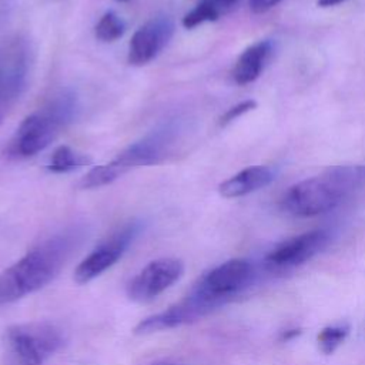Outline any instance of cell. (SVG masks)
Wrapping results in <instances>:
<instances>
[{
  "instance_id": "21",
  "label": "cell",
  "mask_w": 365,
  "mask_h": 365,
  "mask_svg": "<svg viewBox=\"0 0 365 365\" xmlns=\"http://www.w3.org/2000/svg\"><path fill=\"white\" fill-rule=\"evenodd\" d=\"M301 334V329H287V331H284L282 332V339H291V338H294V336H297V335H299Z\"/></svg>"
},
{
  "instance_id": "2",
  "label": "cell",
  "mask_w": 365,
  "mask_h": 365,
  "mask_svg": "<svg viewBox=\"0 0 365 365\" xmlns=\"http://www.w3.org/2000/svg\"><path fill=\"white\" fill-rule=\"evenodd\" d=\"M77 111L76 94L71 90L58 91L20 123L9 145L10 154L16 158H27L41 153L74 121Z\"/></svg>"
},
{
  "instance_id": "8",
  "label": "cell",
  "mask_w": 365,
  "mask_h": 365,
  "mask_svg": "<svg viewBox=\"0 0 365 365\" xmlns=\"http://www.w3.org/2000/svg\"><path fill=\"white\" fill-rule=\"evenodd\" d=\"M141 224L133 221L110 235L98 244L76 268L74 281L77 284H87L111 268L127 251L130 244L138 235Z\"/></svg>"
},
{
  "instance_id": "20",
  "label": "cell",
  "mask_w": 365,
  "mask_h": 365,
  "mask_svg": "<svg viewBox=\"0 0 365 365\" xmlns=\"http://www.w3.org/2000/svg\"><path fill=\"white\" fill-rule=\"evenodd\" d=\"M212 4H215L220 10H222V9H227V7H231V6H234L238 0H210Z\"/></svg>"
},
{
  "instance_id": "22",
  "label": "cell",
  "mask_w": 365,
  "mask_h": 365,
  "mask_svg": "<svg viewBox=\"0 0 365 365\" xmlns=\"http://www.w3.org/2000/svg\"><path fill=\"white\" fill-rule=\"evenodd\" d=\"M346 0H318V6L321 7H329V6H336V4H341Z\"/></svg>"
},
{
  "instance_id": "5",
  "label": "cell",
  "mask_w": 365,
  "mask_h": 365,
  "mask_svg": "<svg viewBox=\"0 0 365 365\" xmlns=\"http://www.w3.org/2000/svg\"><path fill=\"white\" fill-rule=\"evenodd\" d=\"M7 344L17 365H43L60 349L63 335L48 322H30L11 327Z\"/></svg>"
},
{
  "instance_id": "1",
  "label": "cell",
  "mask_w": 365,
  "mask_h": 365,
  "mask_svg": "<svg viewBox=\"0 0 365 365\" xmlns=\"http://www.w3.org/2000/svg\"><path fill=\"white\" fill-rule=\"evenodd\" d=\"M76 234L66 232L38 244L0 274V305L16 302L51 282L76 247Z\"/></svg>"
},
{
  "instance_id": "9",
  "label": "cell",
  "mask_w": 365,
  "mask_h": 365,
  "mask_svg": "<svg viewBox=\"0 0 365 365\" xmlns=\"http://www.w3.org/2000/svg\"><path fill=\"white\" fill-rule=\"evenodd\" d=\"M184 264L177 258H160L148 262L127 285V295L135 302H148L177 282Z\"/></svg>"
},
{
  "instance_id": "12",
  "label": "cell",
  "mask_w": 365,
  "mask_h": 365,
  "mask_svg": "<svg viewBox=\"0 0 365 365\" xmlns=\"http://www.w3.org/2000/svg\"><path fill=\"white\" fill-rule=\"evenodd\" d=\"M277 171L269 165H254L241 170L218 185V191L225 198H237L261 190L275 180Z\"/></svg>"
},
{
  "instance_id": "16",
  "label": "cell",
  "mask_w": 365,
  "mask_h": 365,
  "mask_svg": "<svg viewBox=\"0 0 365 365\" xmlns=\"http://www.w3.org/2000/svg\"><path fill=\"white\" fill-rule=\"evenodd\" d=\"M220 13L221 10L215 4L210 0H202L182 17L181 23L185 29H194L202 23L215 21L220 17Z\"/></svg>"
},
{
  "instance_id": "4",
  "label": "cell",
  "mask_w": 365,
  "mask_h": 365,
  "mask_svg": "<svg viewBox=\"0 0 365 365\" xmlns=\"http://www.w3.org/2000/svg\"><path fill=\"white\" fill-rule=\"evenodd\" d=\"M348 191L328 171L291 185L282 195V208L297 217H312L335 208Z\"/></svg>"
},
{
  "instance_id": "18",
  "label": "cell",
  "mask_w": 365,
  "mask_h": 365,
  "mask_svg": "<svg viewBox=\"0 0 365 365\" xmlns=\"http://www.w3.org/2000/svg\"><path fill=\"white\" fill-rule=\"evenodd\" d=\"M255 107H257V101H255V100H251V98L244 100V101H241V103H238V104L230 107V108L221 115V118H220V125H221V127L228 125L230 123H232L234 120H237L238 117H241L242 114L248 113L250 110H252V108H255Z\"/></svg>"
},
{
  "instance_id": "13",
  "label": "cell",
  "mask_w": 365,
  "mask_h": 365,
  "mask_svg": "<svg viewBox=\"0 0 365 365\" xmlns=\"http://www.w3.org/2000/svg\"><path fill=\"white\" fill-rule=\"evenodd\" d=\"M271 53L272 43L269 40H261L245 48L232 68L234 81L240 86H244L257 80L264 70Z\"/></svg>"
},
{
  "instance_id": "17",
  "label": "cell",
  "mask_w": 365,
  "mask_h": 365,
  "mask_svg": "<svg viewBox=\"0 0 365 365\" xmlns=\"http://www.w3.org/2000/svg\"><path fill=\"white\" fill-rule=\"evenodd\" d=\"M348 334H349L348 325H334V327H327L321 329L317 336L319 349L324 354H332L344 342Z\"/></svg>"
},
{
  "instance_id": "10",
  "label": "cell",
  "mask_w": 365,
  "mask_h": 365,
  "mask_svg": "<svg viewBox=\"0 0 365 365\" xmlns=\"http://www.w3.org/2000/svg\"><path fill=\"white\" fill-rule=\"evenodd\" d=\"M174 34V23L167 16H158L140 26L128 44L127 60L131 66H145L168 44Z\"/></svg>"
},
{
  "instance_id": "19",
  "label": "cell",
  "mask_w": 365,
  "mask_h": 365,
  "mask_svg": "<svg viewBox=\"0 0 365 365\" xmlns=\"http://www.w3.org/2000/svg\"><path fill=\"white\" fill-rule=\"evenodd\" d=\"M281 0H250V9L255 14H261L277 6Z\"/></svg>"
},
{
  "instance_id": "15",
  "label": "cell",
  "mask_w": 365,
  "mask_h": 365,
  "mask_svg": "<svg viewBox=\"0 0 365 365\" xmlns=\"http://www.w3.org/2000/svg\"><path fill=\"white\" fill-rule=\"evenodd\" d=\"M94 31H96V37L100 41L111 43V41H115L120 37H123V34L125 31V23L115 11L110 10V11H106L100 17L98 23L96 24Z\"/></svg>"
},
{
  "instance_id": "11",
  "label": "cell",
  "mask_w": 365,
  "mask_h": 365,
  "mask_svg": "<svg viewBox=\"0 0 365 365\" xmlns=\"http://www.w3.org/2000/svg\"><path fill=\"white\" fill-rule=\"evenodd\" d=\"M329 234L324 230H314L289 238L275 247L267 255V262L272 267H295L311 259L327 247Z\"/></svg>"
},
{
  "instance_id": "6",
  "label": "cell",
  "mask_w": 365,
  "mask_h": 365,
  "mask_svg": "<svg viewBox=\"0 0 365 365\" xmlns=\"http://www.w3.org/2000/svg\"><path fill=\"white\" fill-rule=\"evenodd\" d=\"M29 71L30 48L23 38H16L0 54V124L23 96Z\"/></svg>"
},
{
  "instance_id": "23",
  "label": "cell",
  "mask_w": 365,
  "mask_h": 365,
  "mask_svg": "<svg viewBox=\"0 0 365 365\" xmlns=\"http://www.w3.org/2000/svg\"><path fill=\"white\" fill-rule=\"evenodd\" d=\"M117 1H128V0H117Z\"/></svg>"
},
{
  "instance_id": "7",
  "label": "cell",
  "mask_w": 365,
  "mask_h": 365,
  "mask_svg": "<svg viewBox=\"0 0 365 365\" xmlns=\"http://www.w3.org/2000/svg\"><path fill=\"white\" fill-rule=\"evenodd\" d=\"M251 274L250 261L244 258L228 259L208 271L192 291L214 309L242 289L248 284Z\"/></svg>"
},
{
  "instance_id": "3",
  "label": "cell",
  "mask_w": 365,
  "mask_h": 365,
  "mask_svg": "<svg viewBox=\"0 0 365 365\" xmlns=\"http://www.w3.org/2000/svg\"><path fill=\"white\" fill-rule=\"evenodd\" d=\"M177 133V128L168 124L147 134L144 138L124 148L111 161L93 167L81 178L80 187L84 190L100 188L114 182L134 168L157 165L165 161L173 153Z\"/></svg>"
},
{
  "instance_id": "14",
  "label": "cell",
  "mask_w": 365,
  "mask_h": 365,
  "mask_svg": "<svg viewBox=\"0 0 365 365\" xmlns=\"http://www.w3.org/2000/svg\"><path fill=\"white\" fill-rule=\"evenodd\" d=\"M91 163L93 158L88 154L80 153L68 145H60L50 155L47 168L56 174H66L87 167Z\"/></svg>"
}]
</instances>
